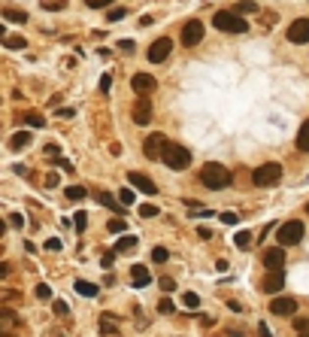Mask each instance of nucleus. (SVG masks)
I'll list each match as a JSON object with an SVG mask.
<instances>
[{
    "instance_id": "15",
    "label": "nucleus",
    "mask_w": 309,
    "mask_h": 337,
    "mask_svg": "<svg viewBox=\"0 0 309 337\" xmlns=\"http://www.w3.org/2000/svg\"><path fill=\"white\" fill-rule=\"evenodd\" d=\"M131 183L140 188V191H145V194H158V185L149 180L145 173H137V170H131Z\"/></svg>"
},
{
    "instance_id": "50",
    "label": "nucleus",
    "mask_w": 309,
    "mask_h": 337,
    "mask_svg": "<svg viewBox=\"0 0 309 337\" xmlns=\"http://www.w3.org/2000/svg\"><path fill=\"white\" fill-rule=\"evenodd\" d=\"M58 116H64V119H73V116H76V110H73V106H61V110H58Z\"/></svg>"
},
{
    "instance_id": "28",
    "label": "nucleus",
    "mask_w": 309,
    "mask_h": 337,
    "mask_svg": "<svg viewBox=\"0 0 309 337\" xmlns=\"http://www.w3.org/2000/svg\"><path fill=\"white\" fill-rule=\"evenodd\" d=\"M167 258H170V252L164 249V246H155V249H152V261H155V264H164Z\"/></svg>"
},
{
    "instance_id": "11",
    "label": "nucleus",
    "mask_w": 309,
    "mask_h": 337,
    "mask_svg": "<svg viewBox=\"0 0 309 337\" xmlns=\"http://www.w3.org/2000/svg\"><path fill=\"white\" fill-rule=\"evenodd\" d=\"M288 40L291 43H309V19H297L288 28Z\"/></svg>"
},
{
    "instance_id": "42",
    "label": "nucleus",
    "mask_w": 309,
    "mask_h": 337,
    "mask_svg": "<svg viewBox=\"0 0 309 337\" xmlns=\"http://www.w3.org/2000/svg\"><path fill=\"white\" fill-rule=\"evenodd\" d=\"M46 155H49V158H61V146H58V143H49V146H46Z\"/></svg>"
},
{
    "instance_id": "21",
    "label": "nucleus",
    "mask_w": 309,
    "mask_h": 337,
    "mask_svg": "<svg viewBox=\"0 0 309 337\" xmlns=\"http://www.w3.org/2000/svg\"><path fill=\"white\" fill-rule=\"evenodd\" d=\"M76 292H79V295H85V298H94L100 289L94 286V282H88V279H76Z\"/></svg>"
},
{
    "instance_id": "38",
    "label": "nucleus",
    "mask_w": 309,
    "mask_h": 337,
    "mask_svg": "<svg viewBox=\"0 0 309 337\" xmlns=\"http://www.w3.org/2000/svg\"><path fill=\"white\" fill-rule=\"evenodd\" d=\"M124 228H127V222H124V219H112V222H109V231H112V234H121Z\"/></svg>"
},
{
    "instance_id": "60",
    "label": "nucleus",
    "mask_w": 309,
    "mask_h": 337,
    "mask_svg": "<svg viewBox=\"0 0 309 337\" xmlns=\"http://www.w3.org/2000/svg\"><path fill=\"white\" fill-rule=\"evenodd\" d=\"M306 213H309V204H306Z\"/></svg>"
},
{
    "instance_id": "34",
    "label": "nucleus",
    "mask_w": 309,
    "mask_h": 337,
    "mask_svg": "<svg viewBox=\"0 0 309 337\" xmlns=\"http://www.w3.org/2000/svg\"><path fill=\"white\" fill-rule=\"evenodd\" d=\"M182 301H185V307H191V310L200 307V298H197L194 292H185V295H182Z\"/></svg>"
},
{
    "instance_id": "2",
    "label": "nucleus",
    "mask_w": 309,
    "mask_h": 337,
    "mask_svg": "<svg viewBox=\"0 0 309 337\" xmlns=\"http://www.w3.org/2000/svg\"><path fill=\"white\" fill-rule=\"evenodd\" d=\"M212 25L218 31H225V33H246L249 31V22L243 19L240 12H227V9H218L212 15Z\"/></svg>"
},
{
    "instance_id": "31",
    "label": "nucleus",
    "mask_w": 309,
    "mask_h": 337,
    "mask_svg": "<svg viewBox=\"0 0 309 337\" xmlns=\"http://www.w3.org/2000/svg\"><path fill=\"white\" fill-rule=\"evenodd\" d=\"M158 213H161V210H158L155 204H142V207H140V216H142V219H155Z\"/></svg>"
},
{
    "instance_id": "56",
    "label": "nucleus",
    "mask_w": 309,
    "mask_h": 337,
    "mask_svg": "<svg viewBox=\"0 0 309 337\" xmlns=\"http://www.w3.org/2000/svg\"><path fill=\"white\" fill-rule=\"evenodd\" d=\"M140 25H142V28H149V25H155V19H152V15H142Z\"/></svg>"
},
{
    "instance_id": "29",
    "label": "nucleus",
    "mask_w": 309,
    "mask_h": 337,
    "mask_svg": "<svg viewBox=\"0 0 309 337\" xmlns=\"http://www.w3.org/2000/svg\"><path fill=\"white\" fill-rule=\"evenodd\" d=\"M0 316H3V328H12V325H18V319H15V313H12L9 307H3V310H0Z\"/></svg>"
},
{
    "instance_id": "5",
    "label": "nucleus",
    "mask_w": 309,
    "mask_h": 337,
    "mask_svg": "<svg viewBox=\"0 0 309 337\" xmlns=\"http://www.w3.org/2000/svg\"><path fill=\"white\" fill-rule=\"evenodd\" d=\"M276 240H279L282 246H297V243L303 240V222L291 219V222L279 225V231H276Z\"/></svg>"
},
{
    "instance_id": "35",
    "label": "nucleus",
    "mask_w": 309,
    "mask_h": 337,
    "mask_svg": "<svg viewBox=\"0 0 309 337\" xmlns=\"http://www.w3.org/2000/svg\"><path fill=\"white\" fill-rule=\"evenodd\" d=\"M33 295H36V298H40V301H49V298H52V289L46 286V282H40V286H36V289H33Z\"/></svg>"
},
{
    "instance_id": "45",
    "label": "nucleus",
    "mask_w": 309,
    "mask_h": 337,
    "mask_svg": "<svg viewBox=\"0 0 309 337\" xmlns=\"http://www.w3.org/2000/svg\"><path fill=\"white\" fill-rule=\"evenodd\" d=\"M100 261H103V268H112V261H115V249H112V252H103V258H100Z\"/></svg>"
},
{
    "instance_id": "27",
    "label": "nucleus",
    "mask_w": 309,
    "mask_h": 337,
    "mask_svg": "<svg viewBox=\"0 0 309 337\" xmlns=\"http://www.w3.org/2000/svg\"><path fill=\"white\" fill-rule=\"evenodd\" d=\"M64 194H67V198H70V201H82V198H85V194H88V191H85L82 185H70V188H67Z\"/></svg>"
},
{
    "instance_id": "52",
    "label": "nucleus",
    "mask_w": 309,
    "mask_h": 337,
    "mask_svg": "<svg viewBox=\"0 0 309 337\" xmlns=\"http://www.w3.org/2000/svg\"><path fill=\"white\" fill-rule=\"evenodd\" d=\"M55 313H58V316H67V304H64V301H55Z\"/></svg>"
},
{
    "instance_id": "57",
    "label": "nucleus",
    "mask_w": 309,
    "mask_h": 337,
    "mask_svg": "<svg viewBox=\"0 0 309 337\" xmlns=\"http://www.w3.org/2000/svg\"><path fill=\"white\" fill-rule=\"evenodd\" d=\"M227 337H246V334H243V331H236V328H230V331H227Z\"/></svg>"
},
{
    "instance_id": "39",
    "label": "nucleus",
    "mask_w": 309,
    "mask_h": 337,
    "mask_svg": "<svg viewBox=\"0 0 309 337\" xmlns=\"http://www.w3.org/2000/svg\"><path fill=\"white\" fill-rule=\"evenodd\" d=\"M73 222H76L79 231H85V228H88V216H85V213H76V216H73Z\"/></svg>"
},
{
    "instance_id": "14",
    "label": "nucleus",
    "mask_w": 309,
    "mask_h": 337,
    "mask_svg": "<svg viewBox=\"0 0 309 337\" xmlns=\"http://www.w3.org/2000/svg\"><path fill=\"white\" fill-rule=\"evenodd\" d=\"M149 119H152V103H149V97H140L134 103V122L137 125H145Z\"/></svg>"
},
{
    "instance_id": "30",
    "label": "nucleus",
    "mask_w": 309,
    "mask_h": 337,
    "mask_svg": "<svg viewBox=\"0 0 309 337\" xmlns=\"http://www.w3.org/2000/svg\"><path fill=\"white\" fill-rule=\"evenodd\" d=\"M134 198H137V194H134V188H121V191H118V201H121V207H131V204H134Z\"/></svg>"
},
{
    "instance_id": "58",
    "label": "nucleus",
    "mask_w": 309,
    "mask_h": 337,
    "mask_svg": "<svg viewBox=\"0 0 309 337\" xmlns=\"http://www.w3.org/2000/svg\"><path fill=\"white\" fill-rule=\"evenodd\" d=\"M300 337H309V331H303V334H300Z\"/></svg>"
},
{
    "instance_id": "19",
    "label": "nucleus",
    "mask_w": 309,
    "mask_h": 337,
    "mask_svg": "<svg viewBox=\"0 0 309 337\" xmlns=\"http://www.w3.org/2000/svg\"><path fill=\"white\" fill-rule=\"evenodd\" d=\"M137 243H140V240H137L134 234H127V237H121V240L115 243V252H134V249H137Z\"/></svg>"
},
{
    "instance_id": "51",
    "label": "nucleus",
    "mask_w": 309,
    "mask_h": 337,
    "mask_svg": "<svg viewBox=\"0 0 309 337\" xmlns=\"http://www.w3.org/2000/svg\"><path fill=\"white\" fill-rule=\"evenodd\" d=\"M9 225H12V228H22V225H25V219L18 216V213H12V216H9Z\"/></svg>"
},
{
    "instance_id": "7",
    "label": "nucleus",
    "mask_w": 309,
    "mask_h": 337,
    "mask_svg": "<svg viewBox=\"0 0 309 337\" xmlns=\"http://www.w3.org/2000/svg\"><path fill=\"white\" fill-rule=\"evenodd\" d=\"M200 40H203V22L191 19V22H185V25H182V43H185L188 49H194Z\"/></svg>"
},
{
    "instance_id": "20",
    "label": "nucleus",
    "mask_w": 309,
    "mask_h": 337,
    "mask_svg": "<svg viewBox=\"0 0 309 337\" xmlns=\"http://www.w3.org/2000/svg\"><path fill=\"white\" fill-rule=\"evenodd\" d=\"M297 149H300V152H309V119L300 125V134H297Z\"/></svg>"
},
{
    "instance_id": "43",
    "label": "nucleus",
    "mask_w": 309,
    "mask_h": 337,
    "mask_svg": "<svg viewBox=\"0 0 309 337\" xmlns=\"http://www.w3.org/2000/svg\"><path fill=\"white\" fill-rule=\"evenodd\" d=\"M294 328H297L300 334H303V331H309V319H303V316H297V319H294Z\"/></svg>"
},
{
    "instance_id": "49",
    "label": "nucleus",
    "mask_w": 309,
    "mask_h": 337,
    "mask_svg": "<svg viewBox=\"0 0 309 337\" xmlns=\"http://www.w3.org/2000/svg\"><path fill=\"white\" fill-rule=\"evenodd\" d=\"M161 289H164V292H173V289H176V282H173L170 276H164V279H161Z\"/></svg>"
},
{
    "instance_id": "22",
    "label": "nucleus",
    "mask_w": 309,
    "mask_h": 337,
    "mask_svg": "<svg viewBox=\"0 0 309 337\" xmlns=\"http://www.w3.org/2000/svg\"><path fill=\"white\" fill-rule=\"evenodd\" d=\"M233 246H236L240 252H249V249H252V234H249V231H240V234L233 237Z\"/></svg>"
},
{
    "instance_id": "3",
    "label": "nucleus",
    "mask_w": 309,
    "mask_h": 337,
    "mask_svg": "<svg viewBox=\"0 0 309 337\" xmlns=\"http://www.w3.org/2000/svg\"><path fill=\"white\" fill-rule=\"evenodd\" d=\"M279 180H282V167H279L276 161H267V164H261V167H254V170H252V183H254V185H261V188L276 185Z\"/></svg>"
},
{
    "instance_id": "12",
    "label": "nucleus",
    "mask_w": 309,
    "mask_h": 337,
    "mask_svg": "<svg viewBox=\"0 0 309 337\" xmlns=\"http://www.w3.org/2000/svg\"><path fill=\"white\" fill-rule=\"evenodd\" d=\"M264 268L267 271H282L285 268V249L282 246H273V249L264 252Z\"/></svg>"
},
{
    "instance_id": "13",
    "label": "nucleus",
    "mask_w": 309,
    "mask_h": 337,
    "mask_svg": "<svg viewBox=\"0 0 309 337\" xmlns=\"http://www.w3.org/2000/svg\"><path fill=\"white\" fill-rule=\"evenodd\" d=\"M282 286H285V271H270L264 276V292L276 295V292H282Z\"/></svg>"
},
{
    "instance_id": "6",
    "label": "nucleus",
    "mask_w": 309,
    "mask_h": 337,
    "mask_svg": "<svg viewBox=\"0 0 309 337\" xmlns=\"http://www.w3.org/2000/svg\"><path fill=\"white\" fill-rule=\"evenodd\" d=\"M170 52H173V40H170V37H158V40L149 46V61H152V64H161V61L170 58Z\"/></svg>"
},
{
    "instance_id": "54",
    "label": "nucleus",
    "mask_w": 309,
    "mask_h": 337,
    "mask_svg": "<svg viewBox=\"0 0 309 337\" xmlns=\"http://www.w3.org/2000/svg\"><path fill=\"white\" fill-rule=\"evenodd\" d=\"M197 237H203V240H209V237H212V231H209V228H197Z\"/></svg>"
},
{
    "instance_id": "10",
    "label": "nucleus",
    "mask_w": 309,
    "mask_h": 337,
    "mask_svg": "<svg viewBox=\"0 0 309 337\" xmlns=\"http://www.w3.org/2000/svg\"><path fill=\"white\" fill-rule=\"evenodd\" d=\"M270 313L273 316H294L297 313V301L294 298H273L270 301Z\"/></svg>"
},
{
    "instance_id": "40",
    "label": "nucleus",
    "mask_w": 309,
    "mask_h": 337,
    "mask_svg": "<svg viewBox=\"0 0 309 337\" xmlns=\"http://www.w3.org/2000/svg\"><path fill=\"white\" fill-rule=\"evenodd\" d=\"M43 185H46V188H58V173H46Z\"/></svg>"
},
{
    "instance_id": "53",
    "label": "nucleus",
    "mask_w": 309,
    "mask_h": 337,
    "mask_svg": "<svg viewBox=\"0 0 309 337\" xmlns=\"http://www.w3.org/2000/svg\"><path fill=\"white\" fill-rule=\"evenodd\" d=\"M258 334H261V337H273V331L267 328V322H261V325H258Z\"/></svg>"
},
{
    "instance_id": "17",
    "label": "nucleus",
    "mask_w": 309,
    "mask_h": 337,
    "mask_svg": "<svg viewBox=\"0 0 309 337\" xmlns=\"http://www.w3.org/2000/svg\"><path fill=\"white\" fill-rule=\"evenodd\" d=\"M28 146H30V134H28V131H18V134L9 140V149H15V152H18V149H28Z\"/></svg>"
},
{
    "instance_id": "32",
    "label": "nucleus",
    "mask_w": 309,
    "mask_h": 337,
    "mask_svg": "<svg viewBox=\"0 0 309 337\" xmlns=\"http://www.w3.org/2000/svg\"><path fill=\"white\" fill-rule=\"evenodd\" d=\"M236 12H258V3H254V0H240V3H236Z\"/></svg>"
},
{
    "instance_id": "26",
    "label": "nucleus",
    "mask_w": 309,
    "mask_h": 337,
    "mask_svg": "<svg viewBox=\"0 0 309 337\" xmlns=\"http://www.w3.org/2000/svg\"><path fill=\"white\" fill-rule=\"evenodd\" d=\"M40 6L43 9H52V12H61V9H67V0H43Z\"/></svg>"
},
{
    "instance_id": "8",
    "label": "nucleus",
    "mask_w": 309,
    "mask_h": 337,
    "mask_svg": "<svg viewBox=\"0 0 309 337\" xmlns=\"http://www.w3.org/2000/svg\"><path fill=\"white\" fill-rule=\"evenodd\" d=\"M142 152L145 158H164V152H167V137L164 134H149L142 143Z\"/></svg>"
},
{
    "instance_id": "4",
    "label": "nucleus",
    "mask_w": 309,
    "mask_h": 337,
    "mask_svg": "<svg viewBox=\"0 0 309 337\" xmlns=\"http://www.w3.org/2000/svg\"><path fill=\"white\" fill-rule=\"evenodd\" d=\"M164 164L170 170H185L191 164V152L179 143H167V152H164Z\"/></svg>"
},
{
    "instance_id": "24",
    "label": "nucleus",
    "mask_w": 309,
    "mask_h": 337,
    "mask_svg": "<svg viewBox=\"0 0 309 337\" xmlns=\"http://www.w3.org/2000/svg\"><path fill=\"white\" fill-rule=\"evenodd\" d=\"M112 313H103V319H100V334H115V322H112Z\"/></svg>"
},
{
    "instance_id": "41",
    "label": "nucleus",
    "mask_w": 309,
    "mask_h": 337,
    "mask_svg": "<svg viewBox=\"0 0 309 337\" xmlns=\"http://www.w3.org/2000/svg\"><path fill=\"white\" fill-rule=\"evenodd\" d=\"M85 3H88L91 9H106L109 3H112V0H85Z\"/></svg>"
},
{
    "instance_id": "44",
    "label": "nucleus",
    "mask_w": 309,
    "mask_h": 337,
    "mask_svg": "<svg viewBox=\"0 0 309 337\" xmlns=\"http://www.w3.org/2000/svg\"><path fill=\"white\" fill-rule=\"evenodd\" d=\"M46 249L58 252V249H61V240H58V237H49V240H46Z\"/></svg>"
},
{
    "instance_id": "1",
    "label": "nucleus",
    "mask_w": 309,
    "mask_h": 337,
    "mask_svg": "<svg viewBox=\"0 0 309 337\" xmlns=\"http://www.w3.org/2000/svg\"><path fill=\"white\" fill-rule=\"evenodd\" d=\"M200 183H203L206 188H227L230 185V170L225 164H218V161H209L203 164V170H200Z\"/></svg>"
},
{
    "instance_id": "37",
    "label": "nucleus",
    "mask_w": 309,
    "mask_h": 337,
    "mask_svg": "<svg viewBox=\"0 0 309 337\" xmlns=\"http://www.w3.org/2000/svg\"><path fill=\"white\" fill-rule=\"evenodd\" d=\"M158 310H161V313H173V310H176V304H173L170 298H161V301H158Z\"/></svg>"
},
{
    "instance_id": "23",
    "label": "nucleus",
    "mask_w": 309,
    "mask_h": 337,
    "mask_svg": "<svg viewBox=\"0 0 309 337\" xmlns=\"http://www.w3.org/2000/svg\"><path fill=\"white\" fill-rule=\"evenodd\" d=\"M3 19H6V22L25 25V22H28V12H22V9H9V6H6V9H3Z\"/></svg>"
},
{
    "instance_id": "36",
    "label": "nucleus",
    "mask_w": 309,
    "mask_h": 337,
    "mask_svg": "<svg viewBox=\"0 0 309 337\" xmlns=\"http://www.w3.org/2000/svg\"><path fill=\"white\" fill-rule=\"evenodd\" d=\"M124 15H127V9H124V6H121V9L115 6V9H109V12H106V19H109V22H121Z\"/></svg>"
},
{
    "instance_id": "48",
    "label": "nucleus",
    "mask_w": 309,
    "mask_h": 337,
    "mask_svg": "<svg viewBox=\"0 0 309 337\" xmlns=\"http://www.w3.org/2000/svg\"><path fill=\"white\" fill-rule=\"evenodd\" d=\"M218 219H222L225 225H236V213H222V216H218Z\"/></svg>"
},
{
    "instance_id": "59",
    "label": "nucleus",
    "mask_w": 309,
    "mask_h": 337,
    "mask_svg": "<svg viewBox=\"0 0 309 337\" xmlns=\"http://www.w3.org/2000/svg\"><path fill=\"white\" fill-rule=\"evenodd\" d=\"M3 337H12V334H3Z\"/></svg>"
},
{
    "instance_id": "46",
    "label": "nucleus",
    "mask_w": 309,
    "mask_h": 337,
    "mask_svg": "<svg viewBox=\"0 0 309 337\" xmlns=\"http://www.w3.org/2000/svg\"><path fill=\"white\" fill-rule=\"evenodd\" d=\"M109 88H112V76H109V73H106V76L100 79V92L106 94V92H109Z\"/></svg>"
},
{
    "instance_id": "9",
    "label": "nucleus",
    "mask_w": 309,
    "mask_h": 337,
    "mask_svg": "<svg viewBox=\"0 0 309 337\" xmlns=\"http://www.w3.org/2000/svg\"><path fill=\"white\" fill-rule=\"evenodd\" d=\"M131 85H134V92L140 94V97H149L152 92H155V76L152 73H134V79H131Z\"/></svg>"
},
{
    "instance_id": "47",
    "label": "nucleus",
    "mask_w": 309,
    "mask_h": 337,
    "mask_svg": "<svg viewBox=\"0 0 309 337\" xmlns=\"http://www.w3.org/2000/svg\"><path fill=\"white\" fill-rule=\"evenodd\" d=\"M118 49H121V52H127V55H131V52H134L137 46H134V40H121V43H118Z\"/></svg>"
},
{
    "instance_id": "16",
    "label": "nucleus",
    "mask_w": 309,
    "mask_h": 337,
    "mask_svg": "<svg viewBox=\"0 0 309 337\" xmlns=\"http://www.w3.org/2000/svg\"><path fill=\"white\" fill-rule=\"evenodd\" d=\"M131 282H134V286H149V282H152L149 268H142V264H134V268H131Z\"/></svg>"
},
{
    "instance_id": "25",
    "label": "nucleus",
    "mask_w": 309,
    "mask_h": 337,
    "mask_svg": "<svg viewBox=\"0 0 309 337\" xmlns=\"http://www.w3.org/2000/svg\"><path fill=\"white\" fill-rule=\"evenodd\" d=\"M97 201H100L103 207H109V210H118V204H121V201H115L109 191H100V194H97Z\"/></svg>"
},
{
    "instance_id": "55",
    "label": "nucleus",
    "mask_w": 309,
    "mask_h": 337,
    "mask_svg": "<svg viewBox=\"0 0 309 337\" xmlns=\"http://www.w3.org/2000/svg\"><path fill=\"white\" fill-rule=\"evenodd\" d=\"M9 268H12L9 261H3V264H0V276H9Z\"/></svg>"
},
{
    "instance_id": "33",
    "label": "nucleus",
    "mask_w": 309,
    "mask_h": 337,
    "mask_svg": "<svg viewBox=\"0 0 309 337\" xmlns=\"http://www.w3.org/2000/svg\"><path fill=\"white\" fill-rule=\"evenodd\" d=\"M3 43H6V49H28V43H25V37H12V33H9V37H6Z\"/></svg>"
},
{
    "instance_id": "18",
    "label": "nucleus",
    "mask_w": 309,
    "mask_h": 337,
    "mask_svg": "<svg viewBox=\"0 0 309 337\" xmlns=\"http://www.w3.org/2000/svg\"><path fill=\"white\" fill-rule=\"evenodd\" d=\"M18 122H22V125H28V128H43V125H46V119H43L40 113H25Z\"/></svg>"
}]
</instances>
